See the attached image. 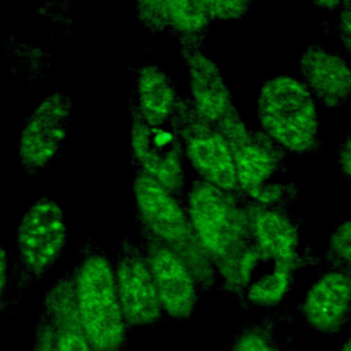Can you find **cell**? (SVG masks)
Wrapping results in <instances>:
<instances>
[{
    "instance_id": "cell-7",
    "label": "cell",
    "mask_w": 351,
    "mask_h": 351,
    "mask_svg": "<svg viewBox=\"0 0 351 351\" xmlns=\"http://www.w3.org/2000/svg\"><path fill=\"white\" fill-rule=\"evenodd\" d=\"M129 145L134 166L185 200L186 174L181 144L171 129L154 126L140 115L132 96L128 101Z\"/></svg>"
},
{
    "instance_id": "cell-1",
    "label": "cell",
    "mask_w": 351,
    "mask_h": 351,
    "mask_svg": "<svg viewBox=\"0 0 351 351\" xmlns=\"http://www.w3.org/2000/svg\"><path fill=\"white\" fill-rule=\"evenodd\" d=\"M244 199L199 177L185 191L184 206L191 226L219 277L254 245Z\"/></svg>"
},
{
    "instance_id": "cell-2",
    "label": "cell",
    "mask_w": 351,
    "mask_h": 351,
    "mask_svg": "<svg viewBox=\"0 0 351 351\" xmlns=\"http://www.w3.org/2000/svg\"><path fill=\"white\" fill-rule=\"evenodd\" d=\"M73 267L75 304L86 337L96 351H123L129 330L115 291L112 261L89 237Z\"/></svg>"
},
{
    "instance_id": "cell-22",
    "label": "cell",
    "mask_w": 351,
    "mask_h": 351,
    "mask_svg": "<svg viewBox=\"0 0 351 351\" xmlns=\"http://www.w3.org/2000/svg\"><path fill=\"white\" fill-rule=\"evenodd\" d=\"M298 185L292 182H267L263 186L250 192L245 197L266 206L289 207L298 199Z\"/></svg>"
},
{
    "instance_id": "cell-5",
    "label": "cell",
    "mask_w": 351,
    "mask_h": 351,
    "mask_svg": "<svg viewBox=\"0 0 351 351\" xmlns=\"http://www.w3.org/2000/svg\"><path fill=\"white\" fill-rule=\"evenodd\" d=\"M67 244V219L55 199L40 197L16 229V256L8 271L7 307H16L26 291L58 262Z\"/></svg>"
},
{
    "instance_id": "cell-9",
    "label": "cell",
    "mask_w": 351,
    "mask_h": 351,
    "mask_svg": "<svg viewBox=\"0 0 351 351\" xmlns=\"http://www.w3.org/2000/svg\"><path fill=\"white\" fill-rule=\"evenodd\" d=\"M70 112V96L55 92L45 96L25 121L18 137V159L29 177H37L60 154Z\"/></svg>"
},
{
    "instance_id": "cell-30",
    "label": "cell",
    "mask_w": 351,
    "mask_h": 351,
    "mask_svg": "<svg viewBox=\"0 0 351 351\" xmlns=\"http://www.w3.org/2000/svg\"><path fill=\"white\" fill-rule=\"evenodd\" d=\"M337 351H351V339H350V336H347L343 340V343H341V346L339 347Z\"/></svg>"
},
{
    "instance_id": "cell-13",
    "label": "cell",
    "mask_w": 351,
    "mask_h": 351,
    "mask_svg": "<svg viewBox=\"0 0 351 351\" xmlns=\"http://www.w3.org/2000/svg\"><path fill=\"white\" fill-rule=\"evenodd\" d=\"M299 313L317 333H341L351 318V271L326 269L307 289Z\"/></svg>"
},
{
    "instance_id": "cell-14",
    "label": "cell",
    "mask_w": 351,
    "mask_h": 351,
    "mask_svg": "<svg viewBox=\"0 0 351 351\" xmlns=\"http://www.w3.org/2000/svg\"><path fill=\"white\" fill-rule=\"evenodd\" d=\"M252 241L262 262H293L306 254L299 251L300 223L285 206H266L244 199Z\"/></svg>"
},
{
    "instance_id": "cell-15",
    "label": "cell",
    "mask_w": 351,
    "mask_h": 351,
    "mask_svg": "<svg viewBox=\"0 0 351 351\" xmlns=\"http://www.w3.org/2000/svg\"><path fill=\"white\" fill-rule=\"evenodd\" d=\"M302 82L315 103L336 108L344 106L351 95V71L347 58L319 43L304 48L299 59Z\"/></svg>"
},
{
    "instance_id": "cell-23",
    "label": "cell",
    "mask_w": 351,
    "mask_h": 351,
    "mask_svg": "<svg viewBox=\"0 0 351 351\" xmlns=\"http://www.w3.org/2000/svg\"><path fill=\"white\" fill-rule=\"evenodd\" d=\"M204 10L207 11L211 21H234L243 18L251 8V1H230V0H203Z\"/></svg>"
},
{
    "instance_id": "cell-6",
    "label": "cell",
    "mask_w": 351,
    "mask_h": 351,
    "mask_svg": "<svg viewBox=\"0 0 351 351\" xmlns=\"http://www.w3.org/2000/svg\"><path fill=\"white\" fill-rule=\"evenodd\" d=\"M177 136L184 158L196 177L233 195L245 197L239 186L232 154L225 137L193 107L188 96L181 95L169 121Z\"/></svg>"
},
{
    "instance_id": "cell-3",
    "label": "cell",
    "mask_w": 351,
    "mask_h": 351,
    "mask_svg": "<svg viewBox=\"0 0 351 351\" xmlns=\"http://www.w3.org/2000/svg\"><path fill=\"white\" fill-rule=\"evenodd\" d=\"M133 196L134 222L185 262L200 295L211 289L217 281V271L195 236L184 202L136 166Z\"/></svg>"
},
{
    "instance_id": "cell-10",
    "label": "cell",
    "mask_w": 351,
    "mask_h": 351,
    "mask_svg": "<svg viewBox=\"0 0 351 351\" xmlns=\"http://www.w3.org/2000/svg\"><path fill=\"white\" fill-rule=\"evenodd\" d=\"M134 223L163 314L178 322L189 321L202 296L191 270L178 255Z\"/></svg>"
},
{
    "instance_id": "cell-4",
    "label": "cell",
    "mask_w": 351,
    "mask_h": 351,
    "mask_svg": "<svg viewBox=\"0 0 351 351\" xmlns=\"http://www.w3.org/2000/svg\"><path fill=\"white\" fill-rule=\"evenodd\" d=\"M256 119L258 128L285 152L308 155L321 145L317 103L291 74L273 75L261 85Z\"/></svg>"
},
{
    "instance_id": "cell-18",
    "label": "cell",
    "mask_w": 351,
    "mask_h": 351,
    "mask_svg": "<svg viewBox=\"0 0 351 351\" xmlns=\"http://www.w3.org/2000/svg\"><path fill=\"white\" fill-rule=\"evenodd\" d=\"M318 262L319 258L308 252L293 262L273 263V269L270 271L254 276L244 292L241 308L276 307L289 295L295 282L296 271L303 266L317 265Z\"/></svg>"
},
{
    "instance_id": "cell-17",
    "label": "cell",
    "mask_w": 351,
    "mask_h": 351,
    "mask_svg": "<svg viewBox=\"0 0 351 351\" xmlns=\"http://www.w3.org/2000/svg\"><path fill=\"white\" fill-rule=\"evenodd\" d=\"M132 99L145 122L154 126L167 123L180 99L173 77L156 62H144L136 70Z\"/></svg>"
},
{
    "instance_id": "cell-21",
    "label": "cell",
    "mask_w": 351,
    "mask_h": 351,
    "mask_svg": "<svg viewBox=\"0 0 351 351\" xmlns=\"http://www.w3.org/2000/svg\"><path fill=\"white\" fill-rule=\"evenodd\" d=\"M324 259L326 269L351 271V223L348 218L341 221L329 236Z\"/></svg>"
},
{
    "instance_id": "cell-8",
    "label": "cell",
    "mask_w": 351,
    "mask_h": 351,
    "mask_svg": "<svg viewBox=\"0 0 351 351\" xmlns=\"http://www.w3.org/2000/svg\"><path fill=\"white\" fill-rule=\"evenodd\" d=\"M112 273L118 302L129 333L159 324L165 314L145 255L141 247L128 236L118 243Z\"/></svg>"
},
{
    "instance_id": "cell-25",
    "label": "cell",
    "mask_w": 351,
    "mask_h": 351,
    "mask_svg": "<svg viewBox=\"0 0 351 351\" xmlns=\"http://www.w3.org/2000/svg\"><path fill=\"white\" fill-rule=\"evenodd\" d=\"M32 351H53V329L51 318L45 308L41 307L36 330H34V341Z\"/></svg>"
},
{
    "instance_id": "cell-27",
    "label": "cell",
    "mask_w": 351,
    "mask_h": 351,
    "mask_svg": "<svg viewBox=\"0 0 351 351\" xmlns=\"http://www.w3.org/2000/svg\"><path fill=\"white\" fill-rule=\"evenodd\" d=\"M337 170L340 177L346 181H350L351 171V145H350V134H346L344 140L340 143L337 149Z\"/></svg>"
},
{
    "instance_id": "cell-28",
    "label": "cell",
    "mask_w": 351,
    "mask_h": 351,
    "mask_svg": "<svg viewBox=\"0 0 351 351\" xmlns=\"http://www.w3.org/2000/svg\"><path fill=\"white\" fill-rule=\"evenodd\" d=\"M8 291V262L4 247L0 244V318L5 310Z\"/></svg>"
},
{
    "instance_id": "cell-12",
    "label": "cell",
    "mask_w": 351,
    "mask_h": 351,
    "mask_svg": "<svg viewBox=\"0 0 351 351\" xmlns=\"http://www.w3.org/2000/svg\"><path fill=\"white\" fill-rule=\"evenodd\" d=\"M221 134L229 145L237 182L245 196L287 169V152L259 128L251 129L244 119L222 129Z\"/></svg>"
},
{
    "instance_id": "cell-19",
    "label": "cell",
    "mask_w": 351,
    "mask_h": 351,
    "mask_svg": "<svg viewBox=\"0 0 351 351\" xmlns=\"http://www.w3.org/2000/svg\"><path fill=\"white\" fill-rule=\"evenodd\" d=\"M166 29L177 38V43H191L204 47V40L213 23L202 1L170 0L165 1Z\"/></svg>"
},
{
    "instance_id": "cell-16",
    "label": "cell",
    "mask_w": 351,
    "mask_h": 351,
    "mask_svg": "<svg viewBox=\"0 0 351 351\" xmlns=\"http://www.w3.org/2000/svg\"><path fill=\"white\" fill-rule=\"evenodd\" d=\"M53 329V351H96L77 311L73 265L47 289L43 299Z\"/></svg>"
},
{
    "instance_id": "cell-29",
    "label": "cell",
    "mask_w": 351,
    "mask_h": 351,
    "mask_svg": "<svg viewBox=\"0 0 351 351\" xmlns=\"http://www.w3.org/2000/svg\"><path fill=\"white\" fill-rule=\"evenodd\" d=\"M341 3L343 1H339V0H322V1H313V4L315 7H319V8H324V10H328V11H335V10H339L341 7Z\"/></svg>"
},
{
    "instance_id": "cell-26",
    "label": "cell",
    "mask_w": 351,
    "mask_h": 351,
    "mask_svg": "<svg viewBox=\"0 0 351 351\" xmlns=\"http://www.w3.org/2000/svg\"><path fill=\"white\" fill-rule=\"evenodd\" d=\"M336 30L339 34L340 41L343 43L346 48V53H350V41H351V34H350V1L344 0L341 3V7L339 8V18L336 22Z\"/></svg>"
},
{
    "instance_id": "cell-11",
    "label": "cell",
    "mask_w": 351,
    "mask_h": 351,
    "mask_svg": "<svg viewBox=\"0 0 351 351\" xmlns=\"http://www.w3.org/2000/svg\"><path fill=\"white\" fill-rule=\"evenodd\" d=\"M178 51L189 74L186 95L195 110L219 132L241 118L218 64L204 53V47L180 43Z\"/></svg>"
},
{
    "instance_id": "cell-24",
    "label": "cell",
    "mask_w": 351,
    "mask_h": 351,
    "mask_svg": "<svg viewBox=\"0 0 351 351\" xmlns=\"http://www.w3.org/2000/svg\"><path fill=\"white\" fill-rule=\"evenodd\" d=\"M136 15L138 21L152 33H160L166 29L165 1H137Z\"/></svg>"
},
{
    "instance_id": "cell-20",
    "label": "cell",
    "mask_w": 351,
    "mask_h": 351,
    "mask_svg": "<svg viewBox=\"0 0 351 351\" xmlns=\"http://www.w3.org/2000/svg\"><path fill=\"white\" fill-rule=\"evenodd\" d=\"M281 321L278 313L243 324L229 343V351H282L277 324Z\"/></svg>"
}]
</instances>
